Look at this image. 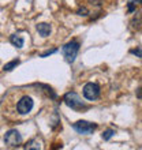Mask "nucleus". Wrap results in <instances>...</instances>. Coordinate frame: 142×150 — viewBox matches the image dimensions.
I'll use <instances>...</instances> for the list:
<instances>
[{
  "mask_svg": "<svg viewBox=\"0 0 142 150\" xmlns=\"http://www.w3.org/2000/svg\"><path fill=\"white\" fill-rule=\"evenodd\" d=\"M129 11L130 12L134 11V1H130V4H129Z\"/></svg>",
  "mask_w": 142,
  "mask_h": 150,
  "instance_id": "nucleus-14",
  "label": "nucleus"
},
{
  "mask_svg": "<svg viewBox=\"0 0 142 150\" xmlns=\"http://www.w3.org/2000/svg\"><path fill=\"white\" fill-rule=\"evenodd\" d=\"M78 15H83V16H86V15H87V10H86L85 7L79 8V10H78Z\"/></svg>",
  "mask_w": 142,
  "mask_h": 150,
  "instance_id": "nucleus-13",
  "label": "nucleus"
},
{
  "mask_svg": "<svg viewBox=\"0 0 142 150\" xmlns=\"http://www.w3.org/2000/svg\"><path fill=\"white\" fill-rule=\"evenodd\" d=\"M64 103H66L67 107H70L71 109H75V111H79V109H82V108H86L85 104L82 103L81 97H79L77 93H74V91L67 93V94L64 96Z\"/></svg>",
  "mask_w": 142,
  "mask_h": 150,
  "instance_id": "nucleus-1",
  "label": "nucleus"
},
{
  "mask_svg": "<svg viewBox=\"0 0 142 150\" xmlns=\"http://www.w3.org/2000/svg\"><path fill=\"white\" fill-rule=\"evenodd\" d=\"M55 52H58V49H56V48H53V49H51V51H47V52H44V53H41V55H40V57H47V56L52 55V53H55Z\"/></svg>",
  "mask_w": 142,
  "mask_h": 150,
  "instance_id": "nucleus-11",
  "label": "nucleus"
},
{
  "mask_svg": "<svg viewBox=\"0 0 142 150\" xmlns=\"http://www.w3.org/2000/svg\"><path fill=\"white\" fill-rule=\"evenodd\" d=\"M138 97H142V87L139 89V91H138Z\"/></svg>",
  "mask_w": 142,
  "mask_h": 150,
  "instance_id": "nucleus-15",
  "label": "nucleus"
},
{
  "mask_svg": "<svg viewBox=\"0 0 142 150\" xmlns=\"http://www.w3.org/2000/svg\"><path fill=\"white\" fill-rule=\"evenodd\" d=\"M10 42L16 48L23 47V38H22V36H19V34H12V36L10 37Z\"/></svg>",
  "mask_w": 142,
  "mask_h": 150,
  "instance_id": "nucleus-8",
  "label": "nucleus"
},
{
  "mask_svg": "<svg viewBox=\"0 0 142 150\" xmlns=\"http://www.w3.org/2000/svg\"><path fill=\"white\" fill-rule=\"evenodd\" d=\"M78 52H79V44L77 41H71V42L66 44L63 48V55L68 63L74 62L77 55H78Z\"/></svg>",
  "mask_w": 142,
  "mask_h": 150,
  "instance_id": "nucleus-3",
  "label": "nucleus"
},
{
  "mask_svg": "<svg viewBox=\"0 0 142 150\" xmlns=\"http://www.w3.org/2000/svg\"><path fill=\"white\" fill-rule=\"evenodd\" d=\"M83 96L86 100H90V101H94V100L99 98L100 96V86L97 83L89 82L83 86Z\"/></svg>",
  "mask_w": 142,
  "mask_h": 150,
  "instance_id": "nucleus-4",
  "label": "nucleus"
},
{
  "mask_svg": "<svg viewBox=\"0 0 142 150\" xmlns=\"http://www.w3.org/2000/svg\"><path fill=\"white\" fill-rule=\"evenodd\" d=\"M141 3H142V0H141Z\"/></svg>",
  "mask_w": 142,
  "mask_h": 150,
  "instance_id": "nucleus-16",
  "label": "nucleus"
},
{
  "mask_svg": "<svg viewBox=\"0 0 142 150\" xmlns=\"http://www.w3.org/2000/svg\"><path fill=\"white\" fill-rule=\"evenodd\" d=\"M114 134H115L114 130H107V131H104V132H103V139H104V141H108V139L112 138V135H114Z\"/></svg>",
  "mask_w": 142,
  "mask_h": 150,
  "instance_id": "nucleus-10",
  "label": "nucleus"
},
{
  "mask_svg": "<svg viewBox=\"0 0 142 150\" xmlns=\"http://www.w3.org/2000/svg\"><path fill=\"white\" fill-rule=\"evenodd\" d=\"M72 128H74L78 134L89 135L97 128V124L90 123V122H86V120H79V122H77V123L72 124Z\"/></svg>",
  "mask_w": 142,
  "mask_h": 150,
  "instance_id": "nucleus-2",
  "label": "nucleus"
},
{
  "mask_svg": "<svg viewBox=\"0 0 142 150\" xmlns=\"http://www.w3.org/2000/svg\"><path fill=\"white\" fill-rule=\"evenodd\" d=\"M33 105H34V104H33V100L30 98V97H28V96H25V97H22V98L19 100V103L16 105V109H18V112H19L21 115H26L33 109Z\"/></svg>",
  "mask_w": 142,
  "mask_h": 150,
  "instance_id": "nucleus-6",
  "label": "nucleus"
},
{
  "mask_svg": "<svg viewBox=\"0 0 142 150\" xmlns=\"http://www.w3.org/2000/svg\"><path fill=\"white\" fill-rule=\"evenodd\" d=\"M36 29H37V32L40 33L41 37H48L51 34V25L48 23H38Z\"/></svg>",
  "mask_w": 142,
  "mask_h": 150,
  "instance_id": "nucleus-7",
  "label": "nucleus"
},
{
  "mask_svg": "<svg viewBox=\"0 0 142 150\" xmlns=\"http://www.w3.org/2000/svg\"><path fill=\"white\" fill-rule=\"evenodd\" d=\"M18 64H19V60H18V59L11 60L10 63H7L6 66H4L3 70H4V71H11V70H14V68H15L16 66H18Z\"/></svg>",
  "mask_w": 142,
  "mask_h": 150,
  "instance_id": "nucleus-9",
  "label": "nucleus"
},
{
  "mask_svg": "<svg viewBox=\"0 0 142 150\" xmlns=\"http://www.w3.org/2000/svg\"><path fill=\"white\" fill-rule=\"evenodd\" d=\"M131 53L138 57H142V48H137V49H131Z\"/></svg>",
  "mask_w": 142,
  "mask_h": 150,
  "instance_id": "nucleus-12",
  "label": "nucleus"
},
{
  "mask_svg": "<svg viewBox=\"0 0 142 150\" xmlns=\"http://www.w3.org/2000/svg\"><path fill=\"white\" fill-rule=\"evenodd\" d=\"M4 142H6L7 146L15 147V146H18V145H21L22 137H21V134L16 130H10L6 132V135H4Z\"/></svg>",
  "mask_w": 142,
  "mask_h": 150,
  "instance_id": "nucleus-5",
  "label": "nucleus"
}]
</instances>
